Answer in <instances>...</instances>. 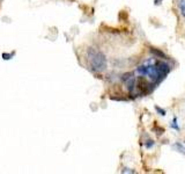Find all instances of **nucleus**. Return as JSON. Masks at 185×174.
<instances>
[{
    "label": "nucleus",
    "mask_w": 185,
    "mask_h": 174,
    "mask_svg": "<svg viewBox=\"0 0 185 174\" xmlns=\"http://www.w3.org/2000/svg\"><path fill=\"white\" fill-rule=\"evenodd\" d=\"M133 76H134V72H127V73H124L120 77V79H121L123 82H126L127 80H130L131 78H133Z\"/></svg>",
    "instance_id": "5"
},
{
    "label": "nucleus",
    "mask_w": 185,
    "mask_h": 174,
    "mask_svg": "<svg viewBox=\"0 0 185 174\" xmlns=\"http://www.w3.org/2000/svg\"><path fill=\"white\" fill-rule=\"evenodd\" d=\"M153 131L158 135V136H161L162 134H164V131H165V130H164V128L159 127V125L156 124V122H155V124H154V127H153Z\"/></svg>",
    "instance_id": "3"
},
{
    "label": "nucleus",
    "mask_w": 185,
    "mask_h": 174,
    "mask_svg": "<svg viewBox=\"0 0 185 174\" xmlns=\"http://www.w3.org/2000/svg\"><path fill=\"white\" fill-rule=\"evenodd\" d=\"M163 0H154V5H156V6H159L161 5V2H162Z\"/></svg>",
    "instance_id": "12"
},
{
    "label": "nucleus",
    "mask_w": 185,
    "mask_h": 174,
    "mask_svg": "<svg viewBox=\"0 0 185 174\" xmlns=\"http://www.w3.org/2000/svg\"><path fill=\"white\" fill-rule=\"evenodd\" d=\"M170 127H171L172 129H175V130H179V127H178V124H177V117L175 116L173 119H172V121H171V123H170Z\"/></svg>",
    "instance_id": "9"
},
{
    "label": "nucleus",
    "mask_w": 185,
    "mask_h": 174,
    "mask_svg": "<svg viewBox=\"0 0 185 174\" xmlns=\"http://www.w3.org/2000/svg\"><path fill=\"white\" fill-rule=\"evenodd\" d=\"M149 51L154 55L156 58H161V59H168V56L164 54L163 51H161L158 48H154V47H149Z\"/></svg>",
    "instance_id": "2"
},
{
    "label": "nucleus",
    "mask_w": 185,
    "mask_h": 174,
    "mask_svg": "<svg viewBox=\"0 0 185 174\" xmlns=\"http://www.w3.org/2000/svg\"><path fill=\"white\" fill-rule=\"evenodd\" d=\"M172 146L175 147V149H176L178 152H181V153L185 154V146L183 145V144H182V143H179V142H176V143H175Z\"/></svg>",
    "instance_id": "4"
},
{
    "label": "nucleus",
    "mask_w": 185,
    "mask_h": 174,
    "mask_svg": "<svg viewBox=\"0 0 185 174\" xmlns=\"http://www.w3.org/2000/svg\"><path fill=\"white\" fill-rule=\"evenodd\" d=\"M87 57L90 66L95 72H103L106 68V57L102 51L95 48H88Z\"/></svg>",
    "instance_id": "1"
},
{
    "label": "nucleus",
    "mask_w": 185,
    "mask_h": 174,
    "mask_svg": "<svg viewBox=\"0 0 185 174\" xmlns=\"http://www.w3.org/2000/svg\"><path fill=\"white\" fill-rule=\"evenodd\" d=\"M121 173H132V174H134V173H137V171L135 170H131V168H124V170H121Z\"/></svg>",
    "instance_id": "11"
},
{
    "label": "nucleus",
    "mask_w": 185,
    "mask_h": 174,
    "mask_svg": "<svg viewBox=\"0 0 185 174\" xmlns=\"http://www.w3.org/2000/svg\"><path fill=\"white\" fill-rule=\"evenodd\" d=\"M155 145V141H153V139H147L145 142V147L146 149H152V147Z\"/></svg>",
    "instance_id": "7"
},
{
    "label": "nucleus",
    "mask_w": 185,
    "mask_h": 174,
    "mask_svg": "<svg viewBox=\"0 0 185 174\" xmlns=\"http://www.w3.org/2000/svg\"><path fill=\"white\" fill-rule=\"evenodd\" d=\"M155 110H156V113L161 115V116H165L167 115V111H165V109H163V108H161L160 106H155Z\"/></svg>",
    "instance_id": "8"
},
{
    "label": "nucleus",
    "mask_w": 185,
    "mask_h": 174,
    "mask_svg": "<svg viewBox=\"0 0 185 174\" xmlns=\"http://www.w3.org/2000/svg\"><path fill=\"white\" fill-rule=\"evenodd\" d=\"M12 56H13L12 54H7V52H2V55H1V57H2L5 60H8V59H11V58H12Z\"/></svg>",
    "instance_id": "10"
},
{
    "label": "nucleus",
    "mask_w": 185,
    "mask_h": 174,
    "mask_svg": "<svg viewBox=\"0 0 185 174\" xmlns=\"http://www.w3.org/2000/svg\"><path fill=\"white\" fill-rule=\"evenodd\" d=\"M178 7H179V9H181V14L185 17V0H179Z\"/></svg>",
    "instance_id": "6"
}]
</instances>
